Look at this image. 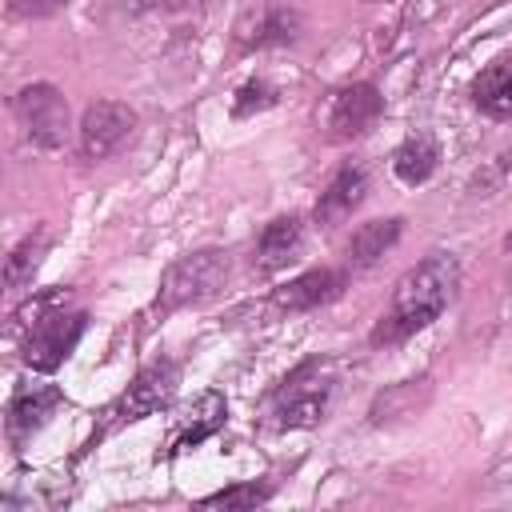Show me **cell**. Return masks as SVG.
<instances>
[{
    "mask_svg": "<svg viewBox=\"0 0 512 512\" xmlns=\"http://www.w3.org/2000/svg\"><path fill=\"white\" fill-rule=\"evenodd\" d=\"M456 288H460V264H456V256H448V252L424 256L420 264H412L396 280L392 304L376 320V328H372L368 340L376 348L380 344L388 348V344H400V340L416 336L420 328H428L432 320H440V312L456 300Z\"/></svg>",
    "mask_w": 512,
    "mask_h": 512,
    "instance_id": "obj_1",
    "label": "cell"
},
{
    "mask_svg": "<svg viewBox=\"0 0 512 512\" xmlns=\"http://www.w3.org/2000/svg\"><path fill=\"white\" fill-rule=\"evenodd\" d=\"M228 284V252L224 248H196L176 256L164 276H160V292H156V308L160 312H176V308H192L204 304L212 296H220Z\"/></svg>",
    "mask_w": 512,
    "mask_h": 512,
    "instance_id": "obj_2",
    "label": "cell"
},
{
    "mask_svg": "<svg viewBox=\"0 0 512 512\" xmlns=\"http://www.w3.org/2000/svg\"><path fill=\"white\" fill-rule=\"evenodd\" d=\"M328 400H332V368L316 356L296 364L280 380V388L272 392L276 428H312V424H320L324 412H328Z\"/></svg>",
    "mask_w": 512,
    "mask_h": 512,
    "instance_id": "obj_3",
    "label": "cell"
},
{
    "mask_svg": "<svg viewBox=\"0 0 512 512\" xmlns=\"http://www.w3.org/2000/svg\"><path fill=\"white\" fill-rule=\"evenodd\" d=\"M176 388H180V364L168 360V356H160V360L144 364V368L132 376V384L104 408V416H112V424H132V420L156 416L160 408L172 404Z\"/></svg>",
    "mask_w": 512,
    "mask_h": 512,
    "instance_id": "obj_4",
    "label": "cell"
},
{
    "mask_svg": "<svg viewBox=\"0 0 512 512\" xmlns=\"http://www.w3.org/2000/svg\"><path fill=\"white\" fill-rule=\"evenodd\" d=\"M84 328H88V316L84 312H64V308H52V312H44L32 328H28V336H24V364L32 368V372H56L64 360H68V352L80 344V336H84Z\"/></svg>",
    "mask_w": 512,
    "mask_h": 512,
    "instance_id": "obj_5",
    "label": "cell"
},
{
    "mask_svg": "<svg viewBox=\"0 0 512 512\" xmlns=\"http://www.w3.org/2000/svg\"><path fill=\"white\" fill-rule=\"evenodd\" d=\"M136 132V112L120 100H92L76 124V136H80V156L88 164H100L108 160L112 152H120Z\"/></svg>",
    "mask_w": 512,
    "mask_h": 512,
    "instance_id": "obj_6",
    "label": "cell"
},
{
    "mask_svg": "<svg viewBox=\"0 0 512 512\" xmlns=\"http://www.w3.org/2000/svg\"><path fill=\"white\" fill-rule=\"evenodd\" d=\"M16 116H20V128L28 132L32 144L40 148H60L68 140V100L56 84H28L16 92Z\"/></svg>",
    "mask_w": 512,
    "mask_h": 512,
    "instance_id": "obj_7",
    "label": "cell"
},
{
    "mask_svg": "<svg viewBox=\"0 0 512 512\" xmlns=\"http://www.w3.org/2000/svg\"><path fill=\"white\" fill-rule=\"evenodd\" d=\"M380 112H384L380 88L368 84V80H356V84H348V88H340V92L332 96L328 128H332L336 140H356V136H364V132L380 120Z\"/></svg>",
    "mask_w": 512,
    "mask_h": 512,
    "instance_id": "obj_8",
    "label": "cell"
},
{
    "mask_svg": "<svg viewBox=\"0 0 512 512\" xmlns=\"http://www.w3.org/2000/svg\"><path fill=\"white\" fill-rule=\"evenodd\" d=\"M296 36H300V12L288 8V4H260V8H248L236 20V44L244 52L292 44Z\"/></svg>",
    "mask_w": 512,
    "mask_h": 512,
    "instance_id": "obj_9",
    "label": "cell"
},
{
    "mask_svg": "<svg viewBox=\"0 0 512 512\" xmlns=\"http://www.w3.org/2000/svg\"><path fill=\"white\" fill-rule=\"evenodd\" d=\"M64 404V392L52 388V384H32V388H20L12 400H8V416H4V432H8V444L20 448L24 440H32L52 416L56 408Z\"/></svg>",
    "mask_w": 512,
    "mask_h": 512,
    "instance_id": "obj_10",
    "label": "cell"
},
{
    "mask_svg": "<svg viewBox=\"0 0 512 512\" xmlns=\"http://www.w3.org/2000/svg\"><path fill=\"white\" fill-rule=\"evenodd\" d=\"M340 288H344V272H336V268H308L296 280L280 284L272 292V304L280 312H308V308H320V304L336 300Z\"/></svg>",
    "mask_w": 512,
    "mask_h": 512,
    "instance_id": "obj_11",
    "label": "cell"
},
{
    "mask_svg": "<svg viewBox=\"0 0 512 512\" xmlns=\"http://www.w3.org/2000/svg\"><path fill=\"white\" fill-rule=\"evenodd\" d=\"M364 192H368V172L360 168V164H344L332 180H328V188L320 192V200H316V224H336V220H344L352 208H360V200H364Z\"/></svg>",
    "mask_w": 512,
    "mask_h": 512,
    "instance_id": "obj_12",
    "label": "cell"
},
{
    "mask_svg": "<svg viewBox=\"0 0 512 512\" xmlns=\"http://www.w3.org/2000/svg\"><path fill=\"white\" fill-rule=\"evenodd\" d=\"M300 244H304V224H300V216H276V220L264 224L252 260H256L260 272H280L288 260H296Z\"/></svg>",
    "mask_w": 512,
    "mask_h": 512,
    "instance_id": "obj_13",
    "label": "cell"
},
{
    "mask_svg": "<svg viewBox=\"0 0 512 512\" xmlns=\"http://www.w3.org/2000/svg\"><path fill=\"white\" fill-rule=\"evenodd\" d=\"M436 168H440V144H436V136L424 132V128L412 132V136L392 152V172H396V180L408 184V188L424 184Z\"/></svg>",
    "mask_w": 512,
    "mask_h": 512,
    "instance_id": "obj_14",
    "label": "cell"
},
{
    "mask_svg": "<svg viewBox=\"0 0 512 512\" xmlns=\"http://www.w3.org/2000/svg\"><path fill=\"white\" fill-rule=\"evenodd\" d=\"M472 104L492 116V120H508L512 116V56L492 60L476 80H472Z\"/></svg>",
    "mask_w": 512,
    "mask_h": 512,
    "instance_id": "obj_15",
    "label": "cell"
},
{
    "mask_svg": "<svg viewBox=\"0 0 512 512\" xmlns=\"http://www.w3.org/2000/svg\"><path fill=\"white\" fill-rule=\"evenodd\" d=\"M400 228H404L400 216H384V220H368V224H360V228L352 232L348 248H344L348 268H372V264L400 240Z\"/></svg>",
    "mask_w": 512,
    "mask_h": 512,
    "instance_id": "obj_16",
    "label": "cell"
},
{
    "mask_svg": "<svg viewBox=\"0 0 512 512\" xmlns=\"http://www.w3.org/2000/svg\"><path fill=\"white\" fill-rule=\"evenodd\" d=\"M224 416H228L224 396H220V392H204V396L196 400V408L188 412V420L176 428V436H172V452H184V448H196L200 440H208V436L224 424Z\"/></svg>",
    "mask_w": 512,
    "mask_h": 512,
    "instance_id": "obj_17",
    "label": "cell"
},
{
    "mask_svg": "<svg viewBox=\"0 0 512 512\" xmlns=\"http://www.w3.org/2000/svg\"><path fill=\"white\" fill-rule=\"evenodd\" d=\"M428 400V380H404V384H392L384 388L376 400H372V424H396V420H408L424 408Z\"/></svg>",
    "mask_w": 512,
    "mask_h": 512,
    "instance_id": "obj_18",
    "label": "cell"
},
{
    "mask_svg": "<svg viewBox=\"0 0 512 512\" xmlns=\"http://www.w3.org/2000/svg\"><path fill=\"white\" fill-rule=\"evenodd\" d=\"M44 248H48V232H44V228H40L36 236H24V240L12 248L8 264H4V284H8V292H24V288L32 284Z\"/></svg>",
    "mask_w": 512,
    "mask_h": 512,
    "instance_id": "obj_19",
    "label": "cell"
},
{
    "mask_svg": "<svg viewBox=\"0 0 512 512\" xmlns=\"http://www.w3.org/2000/svg\"><path fill=\"white\" fill-rule=\"evenodd\" d=\"M268 496H272V484H264V480H244V484H232V488H220V492L204 496L200 504H204V508H256V504H264Z\"/></svg>",
    "mask_w": 512,
    "mask_h": 512,
    "instance_id": "obj_20",
    "label": "cell"
},
{
    "mask_svg": "<svg viewBox=\"0 0 512 512\" xmlns=\"http://www.w3.org/2000/svg\"><path fill=\"white\" fill-rule=\"evenodd\" d=\"M276 104V88L272 84H264V80H248V84H240L236 88V100H232V116H252V112H264V108H272Z\"/></svg>",
    "mask_w": 512,
    "mask_h": 512,
    "instance_id": "obj_21",
    "label": "cell"
},
{
    "mask_svg": "<svg viewBox=\"0 0 512 512\" xmlns=\"http://www.w3.org/2000/svg\"><path fill=\"white\" fill-rule=\"evenodd\" d=\"M68 0H8V12L20 16V20H44V16H56Z\"/></svg>",
    "mask_w": 512,
    "mask_h": 512,
    "instance_id": "obj_22",
    "label": "cell"
},
{
    "mask_svg": "<svg viewBox=\"0 0 512 512\" xmlns=\"http://www.w3.org/2000/svg\"><path fill=\"white\" fill-rule=\"evenodd\" d=\"M504 248H508V252H512V232H508V236H504Z\"/></svg>",
    "mask_w": 512,
    "mask_h": 512,
    "instance_id": "obj_23",
    "label": "cell"
},
{
    "mask_svg": "<svg viewBox=\"0 0 512 512\" xmlns=\"http://www.w3.org/2000/svg\"><path fill=\"white\" fill-rule=\"evenodd\" d=\"M368 4H372V0H368Z\"/></svg>",
    "mask_w": 512,
    "mask_h": 512,
    "instance_id": "obj_24",
    "label": "cell"
}]
</instances>
